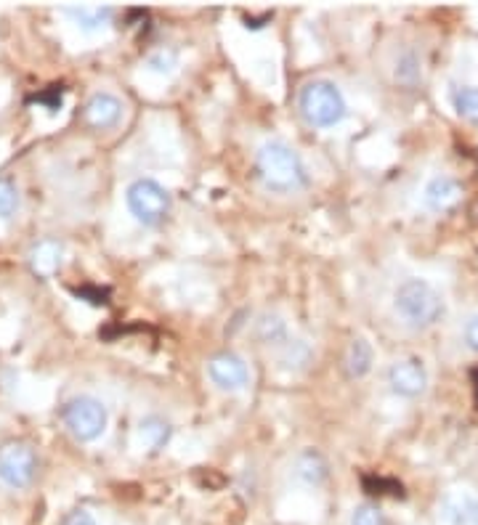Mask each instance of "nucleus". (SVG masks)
Masks as SVG:
<instances>
[{
  "label": "nucleus",
  "instance_id": "17",
  "mask_svg": "<svg viewBox=\"0 0 478 525\" xmlns=\"http://www.w3.org/2000/svg\"><path fill=\"white\" fill-rule=\"evenodd\" d=\"M258 337L266 345H285L287 343V324L279 319L277 313H263L258 321Z\"/></svg>",
  "mask_w": 478,
  "mask_h": 525
},
{
  "label": "nucleus",
  "instance_id": "4",
  "mask_svg": "<svg viewBox=\"0 0 478 525\" xmlns=\"http://www.w3.org/2000/svg\"><path fill=\"white\" fill-rule=\"evenodd\" d=\"M128 210L141 226H160L170 213V194L168 189L157 183L155 178H139L128 186L125 194Z\"/></svg>",
  "mask_w": 478,
  "mask_h": 525
},
{
  "label": "nucleus",
  "instance_id": "14",
  "mask_svg": "<svg viewBox=\"0 0 478 525\" xmlns=\"http://www.w3.org/2000/svg\"><path fill=\"white\" fill-rule=\"evenodd\" d=\"M372 369V348L367 340H354V343L348 345L346 353V372L351 380H362L364 374H370Z\"/></svg>",
  "mask_w": 478,
  "mask_h": 525
},
{
  "label": "nucleus",
  "instance_id": "6",
  "mask_svg": "<svg viewBox=\"0 0 478 525\" xmlns=\"http://www.w3.org/2000/svg\"><path fill=\"white\" fill-rule=\"evenodd\" d=\"M38 475V454L27 441L0 446V480L11 488H27Z\"/></svg>",
  "mask_w": 478,
  "mask_h": 525
},
{
  "label": "nucleus",
  "instance_id": "24",
  "mask_svg": "<svg viewBox=\"0 0 478 525\" xmlns=\"http://www.w3.org/2000/svg\"><path fill=\"white\" fill-rule=\"evenodd\" d=\"M32 101H38V104L48 107L51 112H56V109L62 107V85H51L48 91L38 93V96H32Z\"/></svg>",
  "mask_w": 478,
  "mask_h": 525
},
{
  "label": "nucleus",
  "instance_id": "5",
  "mask_svg": "<svg viewBox=\"0 0 478 525\" xmlns=\"http://www.w3.org/2000/svg\"><path fill=\"white\" fill-rule=\"evenodd\" d=\"M62 419L67 430H70L78 441L91 443L101 438V433L107 430V409L99 398L93 396H75L70 398L62 409Z\"/></svg>",
  "mask_w": 478,
  "mask_h": 525
},
{
  "label": "nucleus",
  "instance_id": "13",
  "mask_svg": "<svg viewBox=\"0 0 478 525\" xmlns=\"http://www.w3.org/2000/svg\"><path fill=\"white\" fill-rule=\"evenodd\" d=\"M64 14L70 16L80 30L93 32V30H101L104 24H109V19H112L115 11L109 6H67L64 8Z\"/></svg>",
  "mask_w": 478,
  "mask_h": 525
},
{
  "label": "nucleus",
  "instance_id": "18",
  "mask_svg": "<svg viewBox=\"0 0 478 525\" xmlns=\"http://www.w3.org/2000/svg\"><path fill=\"white\" fill-rule=\"evenodd\" d=\"M444 515L452 525H471L473 523V499H465V496H452L444 504Z\"/></svg>",
  "mask_w": 478,
  "mask_h": 525
},
{
  "label": "nucleus",
  "instance_id": "11",
  "mask_svg": "<svg viewBox=\"0 0 478 525\" xmlns=\"http://www.w3.org/2000/svg\"><path fill=\"white\" fill-rule=\"evenodd\" d=\"M64 247L54 239H43L32 247L30 252V266L38 276H54L62 268Z\"/></svg>",
  "mask_w": 478,
  "mask_h": 525
},
{
  "label": "nucleus",
  "instance_id": "19",
  "mask_svg": "<svg viewBox=\"0 0 478 525\" xmlns=\"http://www.w3.org/2000/svg\"><path fill=\"white\" fill-rule=\"evenodd\" d=\"M16 210H19V189L14 186V181L0 178V218L8 221Z\"/></svg>",
  "mask_w": 478,
  "mask_h": 525
},
{
  "label": "nucleus",
  "instance_id": "9",
  "mask_svg": "<svg viewBox=\"0 0 478 525\" xmlns=\"http://www.w3.org/2000/svg\"><path fill=\"white\" fill-rule=\"evenodd\" d=\"M120 117H123V101L107 91L93 93L88 104H85V120L96 130L115 128Z\"/></svg>",
  "mask_w": 478,
  "mask_h": 525
},
{
  "label": "nucleus",
  "instance_id": "16",
  "mask_svg": "<svg viewBox=\"0 0 478 525\" xmlns=\"http://www.w3.org/2000/svg\"><path fill=\"white\" fill-rule=\"evenodd\" d=\"M452 104H455L457 115L463 120L478 125V85H463L452 93Z\"/></svg>",
  "mask_w": 478,
  "mask_h": 525
},
{
  "label": "nucleus",
  "instance_id": "7",
  "mask_svg": "<svg viewBox=\"0 0 478 525\" xmlns=\"http://www.w3.org/2000/svg\"><path fill=\"white\" fill-rule=\"evenodd\" d=\"M388 385L401 398L423 396L428 388V369L420 358H401L388 369Z\"/></svg>",
  "mask_w": 478,
  "mask_h": 525
},
{
  "label": "nucleus",
  "instance_id": "2",
  "mask_svg": "<svg viewBox=\"0 0 478 525\" xmlns=\"http://www.w3.org/2000/svg\"><path fill=\"white\" fill-rule=\"evenodd\" d=\"M394 305L401 319L407 321L412 329L433 327L444 313V297L425 279H407L404 284H399Z\"/></svg>",
  "mask_w": 478,
  "mask_h": 525
},
{
  "label": "nucleus",
  "instance_id": "8",
  "mask_svg": "<svg viewBox=\"0 0 478 525\" xmlns=\"http://www.w3.org/2000/svg\"><path fill=\"white\" fill-rule=\"evenodd\" d=\"M208 374L213 385H218L221 390H242L250 382V372H247V364L237 353H216L210 358Z\"/></svg>",
  "mask_w": 478,
  "mask_h": 525
},
{
  "label": "nucleus",
  "instance_id": "27",
  "mask_svg": "<svg viewBox=\"0 0 478 525\" xmlns=\"http://www.w3.org/2000/svg\"><path fill=\"white\" fill-rule=\"evenodd\" d=\"M64 525H96V520H93L91 512L75 510V512H72V515H67Z\"/></svg>",
  "mask_w": 478,
  "mask_h": 525
},
{
  "label": "nucleus",
  "instance_id": "15",
  "mask_svg": "<svg viewBox=\"0 0 478 525\" xmlns=\"http://www.w3.org/2000/svg\"><path fill=\"white\" fill-rule=\"evenodd\" d=\"M170 435H173V427H170L168 419L147 417L141 422V438H144V443H147L152 451L162 449V446L170 441Z\"/></svg>",
  "mask_w": 478,
  "mask_h": 525
},
{
  "label": "nucleus",
  "instance_id": "29",
  "mask_svg": "<svg viewBox=\"0 0 478 525\" xmlns=\"http://www.w3.org/2000/svg\"><path fill=\"white\" fill-rule=\"evenodd\" d=\"M473 377H476V388H478V372H476V374H473Z\"/></svg>",
  "mask_w": 478,
  "mask_h": 525
},
{
  "label": "nucleus",
  "instance_id": "20",
  "mask_svg": "<svg viewBox=\"0 0 478 525\" xmlns=\"http://www.w3.org/2000/svg\"><path fill=\"white\" fill-rule=\"evenodd\" d=\"M147 67L152 69V72H160V75H170V72L178 67V54L173 48H160L155 54H149Z\"/></svg>",
  "mask_w": 478,
  "mask_h": 525
},
{
  "label": "nucleus",
  "instance_id": "26",
  "mask_svg": "<svg viewBox=\"0 0 478 525\" xmlns=\"http://www.w3.org/2000/svg\"><path fill=\"white\" fill-rule=\"evenodd\" d=\"M465 343H468V348H471L473 353H478V313L471 316L468 324H465Z\"/></svg>",
  "mask_w": 478,
  "mask_h": 525
},
{
  "label": "nucleus",
  "instance_id": "1",
  "mask_svg": "<svg viewBox=\"0 0 478 525\" xmlns=\"http://www.w3.org/2000/svg\"><path fill=\"white\" fill-rule=\"evenodd\" d=\"M255 168H258L263 186L274 194H293L309 183V173H306L301 154L295 152L293 146H287L285 141H266L258 149Z\"/></svg>",
  "mask_w": 478,
  "mask_h": 525
},
{
  "label": "nucleus",
  "instance_id": "12",
  "mask_svg": "<svg viewBox=\"0 0 478 525\" xmlns=\"http://www.w3.org/2000/svg\"><path fill=\"white\" fill-rule=\"evenodd\" d=\"M295 478L303 486H322L327 480V462L322 454L314 449L303 451L301 457L295 459Z\"/></svg>",
  "mask_w": 478,
  "mask_h": 525
},
{
  "label": "nucleus",
  "instance_id": "3",
  "mask_svg": "<svg viewBox=\"0 0 478 525\" xmlns=\"http://www.w3.org/2000/svg\"><path fill=\"white\" fill-rule=\"evenodd\" d=\"M301 115L314 128H332L346 117V99L330 80H314L301 91Z\"/></svg>",
  "mask_w": 478,
  "mask_h": 525
},
{
  "label": "nucleus",
  "instance_id": "21",
  "mask_svg": "<svg viewBox=\"0 0 478 525\" xmlns=\"http://www.w3.org/2000/svg\"><path fill=\"white\" fill-rule=\"evenodd\" d=\"M396 80L404 85H415L420 80V61L415 54H404L396 64Z\"/></svg>",
  "mask_w": 478,
  "mask_h": 525
},
{
  "label": "nucleus",
  "instance_id": "28",
  "mask_svg": "<svg viewBox=\"0 0 478 525\" xmlns=\"http://www.w3.org/2000/svg\"><path fill=\"white\" fill-rule=\"evenodd\" d=\"M473 525H478V499L473 502Z\"/></svg>",
  "mask_w": 478,
  "mask_h": 525
},
{
  "label": "nucleus",
  "instance_id": "23",
  "mask_svg": "<svg viewBox=\"0 0 478 525\" xmlns=\"http://www.w3.org/2000/svg\"><path fill=\"white\" fill-rule=\"evenodd\" d=\"M364 488L367 494H391V496H401V486L396 480H386V478H364Z\"/></svg>",
  "mask_w": 478,
  "mask_h": 525
},
{
  "label": "nucleus",
  "instance_id": "22",
  "mask_svg": "<svg viewBox=\"0 0 478 525\" xmlns=\"http://www.w3.org/2000/svg\"><path fill=\"white\" fill-rule=\"evenodd\" d=\"M351 525H388L386 518H383V512L375 507V504H362V507H356L354 515H351Z\"/></svg>",
  "mask_w": 478,
  "mask_h": 525
},
{
  "label": "nucleus",
  "instance_id": "25",
  "mask_svg": "<svg viewBox=\"0 0 478 525\" xmlns=\"http://www.w3.org/2000/svg\"><path fill=\"white\" fill-rule=\"evenodd\" d=\"M75 295L83 297V300H88V303H93V305H104L107 303L109 292L107 290H93V287H83V290H75Z\"/></svg>",
  "mask_w": 478,
  "mask_h": 525
},
{
  "label": "nucleus",
  "instance_id": "10",
  "mask_svg": "<svg viewBox=\"0 0 478 525\" xmlns=\"http://www.w3.org/2000/svg\"><path fill=\"white\" fill-rule=\"evenodd\" d=\"M425 205L431 207L433 213H444L449 207H455L463 197V189H460V183L455 178H449V175H436L428 181L425 186Z\"/></svg>",
  "mask_w": 478,
  "mask_h": 525
}]
</instances>
